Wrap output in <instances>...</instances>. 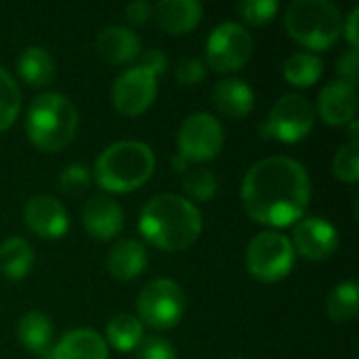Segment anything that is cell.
<instances>
[{
	"label": "cell",
	"instance_id": "1",
	"mask_svg": "<svg viewBox=\"0 0 359 359\" xmlns=\"http://www.w3.org/2000/svg\"><path fill=\"white\" fill-rule=\"evenodd\" d=\"M240 196L252 221L278 231L305 219L311 202V179L301 162L271 156L248 168Z\"/></svg>",
	"mask_w": 359,
	"mask_h": 359
},
{
	"label": "cell",
	"instance_id": "2",
	"mask_svg": "<svg viewBox=\"0 0 359 359\" xmlns=\"http://www.w3.org/2000/svg\"><path fill=\"white\" fill-rule=\"evenodd\" d=\"M204 221L200 208L177 194L154 196L139 215L141 236L164 252H181L189 248L202 233Z\"/></svg>",
	"mask_w": 359,
	"mask_h": 359
},
{
	"label": "cell",
	"instance_id": "3",
	"mask_svg": "<svg viewBox=\"0 0 359 359\" xmlns=\"http://www.w3.org/2000/svg\"><path fill=\"white\" fill-rule=\"evenodd\" d=\"M156 170V156L141 141H118L101 151L93 179L107 194H130L143 187Z\"/></svg>",
	"mask_w": 359,
	"mask_h": 359
},
{
	"label": "cell",
	"instance_id": "4",
	"mask_svg": "<svg viewBox=\"0 0 359 359\" xmlns=\"http://www.w3.org/2000/svg\"><path fill=\"white\" fill-rule=\"evenodd\" d=\"M25 130L36 149L44 154L61 151L76 137L78 109L61 93H42L27 107Z\"/></svg>",
	"mask_w": 359,
	"mask_h": 359
},
{
	"label": "cell",
	"instance_id": "5",
	"mask_svg": "<svg viewBox=\"0 0 359 359\" xmlns=\"http://www.w3.org/2000/svg\"><path fill=\"white\" fill-rule=\"evenodd\" d=\"M288 36L311 50H328L343 36V15L328 0H294L286 8Z\"/></svg>",
	"mask_w": 359,
	"mask_h": 359
},
{
	"label": "cell",
	"instance_id": "6",
	"mask_svg": "<svg viewBox=\"0 0 359 359\" xmlns=\"http://www.w3.org/2000/svg\"><path fill=\"white\" fill-rule=\"evenodd\" d=\"M294 261L297 255L290 238L276 229L257 233L246 248V269L263 284L284 280L292 271Z\"/></svg>",
	"mask_w": 359,
	"mask_h": 359
},
{
	"label": "cell",
	"instance_id": "7",
	"mask_svg": "<svg viewBox=\"0 0 359 359\" xmlns=\"http://www.w3.org/2000/svg\"><path fill=\"white\" fill-rule=\"evenodd\" d=\"M187 309V299L183 288L168 278H158L147 282L137 297V318L143 326L154 330L175 328Z\"/></svg>",
	"mask_w": 359,
	"mask_h": 359
},
{
	"label": "cell",
	"instance_id": "8",
	"mask_svg": "<svg viewBox=\"0 0 359 359\" xmlns=\"http://www.w3.org/2000/svg\"><path fill=\"white\" fill-rule=\"evenodd\" d=\"M316 107L303 95H284L269 109L267 120L261 124V135L265 139H276L280 143L303 141L316 124Z\"/></svg>",
	"mask_w": 359,
	"mask_h": 359
},
{
	"label": "cell",
	"instance_id": "9",
	"mask_svg": "<svg viewBox=\"0 0 359 359\" xmlns=\"http://www.w3.org/2000/svg\"><path fill=\"white\" fill-rule=\"evenodd\" d=\"M255 50V40L250 32L236 21H225L217 25L206 40V67L229 74L242 69Z\"/></svg>",
	"mask_w": 359,
	"mask_h": 359
},
{
	"label": "cell",
	"instance_id": "10",
	"mask_svg": "<svg viewBox=\"0 0 359 359\" xmlns=\"http://www.w3.org/2000/svg\"><path fill=\"white\" fill-rule=\"evenodd\" d=\"M223 143H225L223 126L208 111H198L187 116L177 135L179 156L187 164L215 160L221 154Z\"/></svg>",
	"mask_w": 359,
	"mask_h": 359
},
{
	"label": "cell",
	"instance_id": "11",
	"mask_svg": "<svg viewBox=\"0 0 359 359\" xmlns=\"http://www.w3.org/2000/svg\"><path fill=\"white\" fill-rule=\"evenodd\" d=\"M158 95V78L141 65H133L122 72L111 86L114 107L126 116L137 118L145 114Z\"/></svg>",
	"mask_w": 359,
	"mask_h": 359
},
{
	"label": "cell",
	"instance_id": "12",
	"mask_svg": "<svg viewBox=\"0 0 359 359\" xmlns=\"http://www.w3.org/2000/svg\"><path fill=\"white\" fill-rule=\"evenodd\" d=\"M292 248L307 261H324L339 248V233L332 223L309 217L292 225Z\"/></svg>",
	"mask_w": 359,
	"mask_h": 359
},
{
	"label": "cell",
	"instance_id": "13",
	"mask_svg": "<svg viewBox=\"0 0 359 359\" xmlns=\"http://www.w3.org/2000/svg\"><path fill=\"white\" fill-rule=\"evenodd\" d=\"M23 219L29 231L44 240H59L69 229V217L65 206L48 194H38L29 198L23 208Z\"/></svg>",
	"mask_w": 359,
	"mask_h": 359
},
{
	"label": "cell",
	"instance_id": "14",
	"mask_svg": "<svg viewBox=\"0 0 359 359\" xmlns=\"http://www.w3.org/2000/svg\"><path fill=\"white\" fill-rule=\"evenodd\" d=\"M82 225L86 233L99 242L114 240L124 229V210L109 196H93L84 204Z\"/></svg>",
	"mask_w": 359,
	"mask_h": 359
},
{
	"label": "cell",
	"instance_id": "15",
	"mask_svg": "<svg viewBox=\"0 0 359 359\" xmlns=\"http://www.w3.org/2000/svg\"><path fill=\"white\" fill-rule=\"evenodd\" d=\"M358 114V88L343 80H334L320 90L316 116L330 126H347Z\"/></svg>",
	"mask_w": 359,
	"mask_h": 359
},
{
	"label": "cell",
	"instance_id": "16",
	"mask_svg": "<svg viewBox=\"0 0 359 359\" xmlns=\"http://www.w3.org/2000/svg\"><path fill=\"white\" fill-rule=\"evenodd\" d=\"M44 359H109V349L99 332L76 328L65 332Z\"/></svg>",
	"mask_w": 359,
	"mask_h": 359
},
{
	"label": "cell",
	"instance_id": "17",
	"mask_svg": "<svg viewBox=\"0 0 359 359\" xmlns=\"http://www.w3.org/2000/svg\"><path fill=\"white\" fill-rule=\"evenodd\" d=\"M204 8L198 0H160L154 4V15L158 25L170 36H183L198 27Z\"/></svg>",
	"mask_w": 359,
	"mask_h": 359
},
{
	"label": "cell",
	"instance_id": "18",
	"mask_svg": "<svg viewBox=\"0 0 359 359\" xmlns=\"http://www.w3.org/2000/svg\"><path fill=\"white\" fill-rule=\"evenodd\" d=\"M97 53L111 65H124L141 55V40L139 36L124 25H109L101 29L97 36Z\"/></svg>",
	"mask_w": 359,
	"mask_h": 359
},
{
	"label": "cell",
	"instance_id": "19",
	"mask_svg": "<svg viewBox=\"0 0 359 359\" xmlns=\"http://www.w3.org/2000/svg\"><path fill=\"white\" fill-rule=\"evenodd\" d=\"M212 103L223 116H227L231 120H240V118H246L252 111V107H255V90L250 88V84L246 80L225 78V80H219L215 84Z\"/></svg>",
	"mask_w": 359,
	"mask_h": 359
},
{
	"label": "cell",
	"instance_id": "20",
	"mask_svg": "<svg viewBox=\"0 0 359 359\" xmlns=\"http://www.w3.org/2000/svg\"><path fill=\"white\" fill-rule=\"evenodd\" d=\"M147 269V248L139 240L124 238L107 252V271L120 282H130Z\"/></svg>",
	"mask_w": 359,
	"mask_h": 359
},
{
	"label": "cell",
	"instance_id": "21",
	"mask_svg": "<svg viewBox=\"0 0 359 359\" xmlns=\"http://www.w3.org/2000/svg\"><path fill=\"white\" fill-rule=\"evenodd\" d=\"M17 72L23 82L29 86L42 88L48 86L57 78V61L42 46H27L17 57Z\"/></svg>",
	"mask_w": 359,
	"mask_h": 359
},
{
	"label": "cell",
	"instance_id": "22",
	"mask_svg": "<svg viewBox=\"0 0 359 359\" xmlns=\"http://www.w3.org/2000/svg\"><path fill=\"white\" fill-rule=\"evenodd\" d=\"M17 339L19 343L34 355L46 358L53 343V322L42 311L25 313L17 324Z\"/></svg>",
	"mask_w": 359,
	"mask_h": 359
},
{
	"label": "cell",
	"instance_id": "23",
	"mask_svg": "<svg viewBox=\"0 0 359 359\" xmlns=\"http://www.w3.org/2000/svg\"><path fill=\"white\" fill-rule=\"evenodd\" d=\"M34 267V250L23 238H8L0 244V273L8 280H23Z\"/></svg>",
	"mask_w": 359,
	"mask_h": 359
},
{
	"label": "cell",
	"instance_id": "24",
	"mask_svg": "<svg viewBox=\"0 0 359 359\" xmlns=\"http://www.w3.org/2000/svg\"><path fill=\"white\" fill-rule=\"evenodd\" d=\"M284 78L288 84L297 86V88H309L313 86L322 74H324V61L318 53H309V50H301L290 55L284 61Z\"/></svg>",
	"mask_w": 359,
	"mask_h": 359
},
{
	"label": "cell",
	"instance_id": "25",
	"mask_svg": "<svg viewBox=\"0 0 359 359\" xmlns=\"http://www.w3.org/2000/svg\"><path fill=\"white\" fill-rule=\"evenodd\" d=\"M105 337H107L105 343H109L116 351L130 353L145 339V326L139 322L137 316L120 313L114 320H109V324L105 328Z\"/></svg>",
	"mask_w": 359,
	"mask_h": 359
},
{
	"label": "cell",
	"instance_id": "26",
	"mask_svg": "<svg viewBox=\"0 0 359 359\" xmlns=\"http://www.w3.org/2000/svg\"><path fill=\"white\" fill-rule=\"evenodd\" d=\"M359 311V286L355 280L341 282L326 301V313L332 322L343 324L355 320Z\"/></svg>",
	"mask_w": 359,
	"mask_h": 359
},
{
	"label": "cell",
	"instance_id": "27",
	"mask_svg": "<svg viewBox=\"0 0 359 359\" xmlns=\"http://www.w3.org/2000/svg\"><path fill=\"white\" fill-rule=\"evenodd\" d=\"M21 111V90L15 78L0 65V133L11 128Z\"/></svg>",
	"mask_w": 359,
	"mask_h": 359
},
{
	"label": "cell",
	"instance_id": "28",
	"mask_svg": "<svg viewBox=\"0 0 359 359\" xmlns=\"http://www.w3.org/2000/svg\"><path fill=\"white\" fill-rule=\"evenodd\" d=\"M217 177L208 168H191L183 177V189L187 194V200L196 202H208L217 194Z\"/></svg>",
	"mask_w": 359,
	"mask_h": 359
},
{
	"label": "cell",
	"instance_id": "29",
	"mask_svg": "<svg viewBox=\"0 0 359 359\" xmlns=\"http://www.w3.org/2000/svg\"><path fill=\"white\" fill-rule=\"evenodd\" d=\"M332 172L343 183H358L359 179V143H345L339 147L332 160Z\"/></svg>",
	"mask_w": 359,
	"mask_h": 359
},
{
	"label": "cell",
	"instance_id": "30",
	"mask_svg": "<svg viewBox=\"0 0 359 359\" xmlns=\"http://www.w3.org/2000/svg\"><path fill=\"white\" fill-rule=\"evenodd\" d=\"M238 15L250 23V25H265L269 21H273V17L280 11V2L278 0H244L236 4Z\"/></svg>",
	"mask_w": 359,
	"mask_h": 359
},
{
	"label": "cell",
	"instance_id": "31",
	"mask_svg": "<svg viewBox=\"0 0 359 359\" xmlns=\"http://www.w3.org/2000/svg\"><path fill=\"white\" fill-rule=\"evenodd\" d=\"M90 179H93V172L88 170V166L82 162H74V164H67L59 172V187L65 194L76 196V194H82L90 185Z\"/></svg>",
	"mask_w": 359,
	"mask_h": 359
},
{
	"label": "cell",
	"instance_id": "32",
	"mask_svg": "<svg viewBox=\"0 0 359 359\" xmlns=\"http://www.w3.org/2000/svg\"><path fill=\"white\" fill-rule=\"evenodd\" d=\"M206 76V63L198 57H185L177 63L175 69V78L181 86L189 88V86H198Z\"/></svg>",
	"mask_w": 359,
	"mask_h": 359
},
{
	"label": "cell",
	"instance_id": "33",
	"mask_svg": "<svg viewBox=\"0 0 359 359\" xmlns=\"http://www.w3.org/2000/svg\"><path fill=\"white\" fill-rule=\"evenodd\" d=\"M137 359H177V349L162 337H145L135 349Z\"/></svg>",
	"mask_w": 359,
	"mask_h": 359
},
{
	"label": "cell",
	"instance_id": "34",
	"mask_svg": "<svg viewBox=\"0 0 359 359\" xmlns=\"http://www.w3.org/2000/svg\"><path fill=\"white\" fill-rule=\"evenodd\" d=\"M337 72L343 78V82H347L349 86L358 88L359 80V53L358 50H347L339 61H337Z\"/></svg>",
	"mask_w": 359,
	"mask_h": 359
},
{
	"label": "cell",
	"instance_id": "35",
	"mask_svg": "<svg viewBox=\"0 0 359 359\" xmlns=\"http://www.w3.org/2000/svg\"><path fill=\"white\" fill-rule=\"evenodd\" d=\"M141 67H145L147 72H151L156 78H160L166 67H168V59H166V53L160 50V48H151V50H145L143 55H139V63Z\"/></svg>",
	"mask_w": 359,
	"mask_h": 359
},
{
	"label": "cell",
	"instance_id": "36",
	"mask_svg": "<svg viewBox=\"0 0 359 359\" xmlns=\"http://www.w3.org/2000/svg\"><path fill=\"white\" fill-rule=\"evenodd\" d=\"M151 15H154V4H149L145 0H135L124 6V17L133 25H145Z\"/></svg>",
	"mask_w": 359,
	"mask_h": 359
},
{
	"label": "cell",
	"instance_id": "37",
	"mask_svg": "<svg viewBox=\"0 0 359 359\" xmlns=\"http://www.w3.org/2000/svg\"><path fill=\"white\" fill-rule=\"evenodd\" d=\"M358 21H359V8L355 6V8L347 15V19L343 21V34H345V38H347V42L351 44V48H353V50H358V46H359Z\"/></svg>",
	"mask_w": 359,
	"mask_h": 359
},
{
	"label": "cell",
	"instance_id": "38",
	"mask_svg": "<svg viewBox=\"0 0 359 359\" xmlns=\"http://www.w3.org/2000/svg\"><path fill=\"white\" fill-rule=\"evenodd\" d=\"M358 120H351L349 124H347V133H349V139H351V143H358Z\"/></svg>",
	"mask_w": 359,
	"mask_h": 359
}]
</instances>
